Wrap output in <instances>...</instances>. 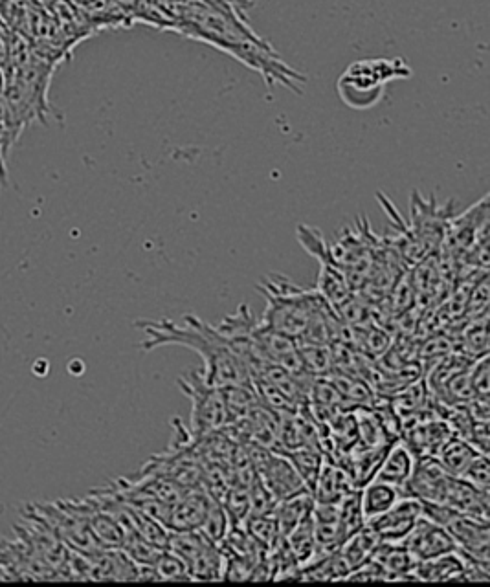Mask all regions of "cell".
<instances>
[{
	"mask_svg": "<svg viewBox=\"0 0 490 587\" xmlns=\"http://www.w3.org/2000/svg\"><path fill=\"white\" fill-rule=\"evenodd\" d=\"M162 15L166 30L190 37L235 57L256 70L267 85H283L301 94L307 78L290 68L263 37L252 30L246 15L223 10L202 0H151Z\"/></svg>",
	"mask_w": 490,
	"mask_h": 587,
	"instance_id": "1",
	"label": "cell"
},
{
	"mask_svg": "<svg viewBox=\"0 0 490 587\" xmlns=\"http://www.w3.org/2000/svg\"><path fill=\"white\" fill-rule=\"evenodd\" d=\"M147 340L140 344V349L153 351L164 345H182L199 353L204 362L202 375L215 386H232L252 382L250 367L241 356L237 355L234 347L219 333L217 327L202 322L197 316H184L182 323L171 320L160 322H136Z\"/></svg>",
	"mask_w": 490,
	"mask_h": 587,
	"instance_id": "2",
	"label": "cell"
},
{
	"mask_svg": "<svg viewBox=\"0 0 490 587\" xmlns=\"http://www.w3.org/2000/svg\"><path fill=\"white\" fill-rule=\"evenodd\" d=\"M257 288L268 301L267 312L261 323L294 340H301L314 316L325 305H329L318 290L300 288L285 276L267 277Z\"/></svg>",
	"mask_w": 490,
	"mask_h": 587,
	"instance_id": "3",
	"label": "cell"
},
{
	"mask_svg": "<svg viewBox=\"0 0 490 587\" xmlns=\"http://www.w3.org/2000/svg\"><path fill=\"white\" fill-rule=\"evenodd\" d=\"M412 68L404 59H364L357 61L338 79L340 98L351 109H371L384 98L390 81L408 79Z\"/></svg>",
	"mask_w": 490,
	"mask_h": 587,
	"instance_id": "4",
	"label": "cell"
},
{
	"mask_svg": "<svg viewBox=\"0 0 490 587\" xmlns=\"http://www.w3.org/2000/svg\"><path fill=\"white\" fill-rule=\"evenodd\" d=\"M179 389L191 400V433L195 437L223 432L228 426V410L223 389L208 382L202 371H191L177 380Z\"/></svg>",
	"mask_w": 490,
	"mask_h": 587,
	"instance_id": "5",
	"label": "cell"
},
{
	"mask_svg": "<svg viewBox=\"0 0 490 587\" xmlns=\"http://www.w3.org/2000/svg\"><path fill=\"white\" fill-rule=\"evenodd\" d=\"M246 446L252 455L257 477L263 481V485L268 488V492L276 501L290 498L303 490H309L285 455L270 448L254 446V444H246Z\"/></svg>",
	"mask_w": 490,
	"mask_h": 587,
	"instance_id": "6",
	"label": "cell"
},
{
	"mask_svg": "<svg viewBox=\"0 0 490 587\" xmlns=\"http://www.w3.org/2000/svg\"><path fill=\"white\" fill-rule=\"evenodd\" d=\"M423 518V503L417 498L402 496L388 512L366 521L380 542H402L415 523Z\"/></svg>",
	"mask_w": 490,
	"mask_h": 587,
	"instance_id": "7",
	"label": "cell"
},
{
	"mask_svg": "<svg viewBox=\"0 0 490 587\" xmlns=\"http://www.w3.org/2000/svg\"><path fill=\"white\" fill-rule=\"evenodd\" d=\"M450 477L445 466L434 455L417 457L412 477L402 490V496L417 498L423 503H441Z\"/></svg>",
	"mask_w": 490,
	"mask_h": 587,
	"instance_id": "8",
	"label": "cell"
},
{
	"mask_svg": "<svg viewBox=\"0 0 490 587\" xmlns=\"http://www.w3.org/2000/svg\"><path fill=\"white\" fill-rule=\"evenodd\" d=\"M401 543L412 553L417 562L457 551L456 543L445 527L424 516L415 523V527Z\"/></svg>",
	"mask_w": 490,
	"mask_h": 587,
	"instance_id": "9",
	"label": "cell"
},
{
	"mask_svg": "<svg viewBox=\"0 0 490 587\" xmlns=\"http://www.w3.org/2000/svg\"><path fill=\"white\" fill-rule=\"evenodd\" d=\"M452 435L454 433L445 419L428 417L415 422L413 426L402 428L401 441L415 457H437Z\"/></svg>",
	"mask_w": 490,
	"mask_h": 587,
	"instance_id": "10",
	"label": "cell"
},
{
	"mask_svg": "<svg viewBox=\"0 0 490 587\" xmlns=\"http://www.w3.org/2000/svg\"><path fill=\"white\" fill-rule=\"evenodd\" d=\"M212 496L204 487L188 488L169 509V531H199L208 516Z\"/></svg>",
	"mask_w": 490,
	"mask_h": 587,
	"instance_id": "11",
	"label": "cell"
},
{
	"mask_svg": "<svg viewBox=\"0 0 490 587\" xmlns=\"http://www.w3.org/2000/svg\"><path fill=\"white\" fill-rule=\"evenodd\" d=\"M489 498L490 494L487 492H481L478 488L472 487L461 477L452 476L446 485L441 503H437V505H445L457 514L489 521Z\"/></svg>",
	"mask_w": 490,
	"mask_h": 587,
	"instance_id": "12",
	"label": "cell"
},
{
	"mask_svg": "<svg viewBox=\"0 0 490 587\" xmlns=\"http://www.w3.org/2000/svg\"><path fill=\"white\" fill-rule=\"evenodd\" d=\"M369 560L379 565L388 578V582L415 580L413 569L417 560L401 542H380L373 554L369 556Z\"/></svg>",
	"mask_w": 490,
	"mask_h": 587,
	"instance_id": "13",
	"label": "cell"
},
{
	"mask_svg": "<svg viewBox=\"0 0 490 587\" xmlns=\"http://www.w3.org/2000/svg\"><path fill=\"white\" fill-rule=\"evenodd\" d=\"M353 488L355 485L351 481V476L347 474L346 468L331 459H325L312 488V496L316 503L338 505Z\"/></svg>",
	"mask_w": 490,
	"mask_h": 587,
	"instance_id": "14",
	"label": "cell"
},
{
	"mask_svg": "<svg viewBox=\"0 0 490 587\" xmlns=\"http://www.w3.org/2000/svg\"><path fill=\"white\" fill-rule=\"evenodd\" d=\"M48 13L54 17L57 26L61 28L63 35L67 37L70 45L76 46L87 41L92 35L98 34L89 19L79 12L78 8L70 0H52L46 8Z\"/></svg>",
	"mask_w": 490,
	"mask_h": 587,
	"instance_id": "15",
	"label": "cell"
},
{
	"mask_svg": "<svg viewBox=\"0 0 490 587\" xmlns=\"http://www.w3.org/2000/svg\"><path fill=\"white\" fill-rule=\"evenodd\" d=\"M415 461H417V457L410 452V448L397 439L395 443L391 444L388 454L384 455L379 470L375 474V479L399 488L402 494L406 483L412 477Z\"/></svg>",
	"mask_w": 490,
	"mask_h": 587,
	"instance_id": "16",
	"label": "cell"
},
{
	"mask_svg": "<svg viewBox=\"0 0 490 587\" xmlns=\"http://www.w3.org/2000/svg\"><path fill=\"white\" fill-rule=\"evenodd\" d=\"M467 562L457 551L441 554L415 564L413 578L421 582H461Z\"/></svg>",
	"mask_w": 490,
	"mask_h": 587,
	"instance_id": "17",
	"label": "cell"
},
{
	"mask_svg": "<svg viewBox=\"0 0 490 587\" xmlns=\"http://www.w3.org/2000/svg\"><path fill=\"white\" fill-rule=\"evenodd\" d=\"M314 496L309 490L298 492L290 498L281 499L272 510L276 523H278L279 534L285 538L296 525L307 520L314 509Z\"/></svg>",
	"mask_w": 490,
	"mask_h": 587,
	"instance_id": "18",
	"label": "cell"
},
{
	"mask_svg": "<svg viewBox=\"0 0 490 587\" xmlns=\"http://www.w3.org/2000/svg\"><path fill=\"white\" fill-rule=\"evenodd\" d=\"M401 498L399 488L379 479H371L368 485L360 488V501H362V512L366 521L388 512Z\"/></svg>",
	"mask_w": 490,
	"mask_h": 587,
	"instance_id": "19",
	"label": "cell"
},
{
	"mask_svg": "<svg viewBox=\"0 0 490 587\" xmlns=\"http://www.w3.org/2000/svg\"><path fill=\"white\" fill-rule=\"evenodd\" d=\"M224 553L219 543L208 542L202 545L201 551L195 554L188 564L191 580L197 582H215L223 580Z\"/></svg>",
	"mask_w": 490,
	"mask_h": 587,
	"instance_id": "20",
	"label": "cell"
},
{
	"mask_svg": "<svg viewBox=\"0 0 490 587\" xmlns=\"http://www.w3.org/2000/svg\"><path fill=\"white\" fill-rule=\"evenodd\" d=\"M70 2L89 19L98 34L103 30L127 28L122 15L116 12L111 0H70Z\"/></svg>",
	"mask_w": 490,
	"mask_h": 587,
	"instance_id": "21",
	"label": "cell"
},
{
	"mask_svg": "<svg viewBox=\"0 0 490 587\" xmlns=\"http://www.w3.org/2000/svg\"><path fill=\"white\" fill-rule=\"evenodd\" d=\"M481 452H478L472 444L452 435L448 439V443L441 448V452L437 454V459L441 461V465L445 466L446 472L450 476L461 477L465 474L468 465L478 457Z\"/></svg>",
	"mask_w": 490,
	"mask_h": 587,
	"instance_id": "22",
	"label": "cell"
},
{
	"mask_svg": "<svg viewBox=\"0 0 490 587\" xmlns=\"http://www.w3.org/2000/svg\"><path fill=\"white\" fill-rule=\"evenodd\" d=\"M279 454H283L289 459L292 466L296 468V472L303 479L305 487L309 488V492L312 494V488H314V483H316L318 474L322 470L323 461H325L322 448H316V446H300V448L285 450V452H279Z\"/></svg>",
	"mask_w": 490,
	"mask_h": 587,
	"instance_id": "23",
	"label": "cell"
},
{
	"mask_svg": "<svg viewBox=\"0 0 490 587\" xmlns=\"http://www.w3.org/2000/svg\"><path fill=\"white\" fill-rule=\"evenodd\" d=\"M379 543L380 540L375 536V532L364 525L357 534H353L349 540L340 545V554L346 560L347 567L355 571L357 567L368 562L369 556L373 554Z\"/></svg>",
	"mask_w": 490,
	"mask_h": 587,
	"instance_id": "24",
	"label": "cell"
},
{
	"mask_svg": "<svg viewBox=\"0 0 490 587\" xmlns=\"http://www.w3.org/2000/svg\"><path fill=\"white\" fill-rule=\"evenodd\" d=\"M338 525H340V542L342 543L349 540L353 534H357L366 525V518L362 512V501H360V488H353L338 503Z\"/></svg>",
	"mask_w": 490,
	"mask_h": 587,
	"instance_id": "25",
	"label": "cell"
},
{
	"mask_svg": "<svg viewBox=\"0 0 490 587\" xmlns=\"http://www.w3.org/2000/svg\"><path fill=\"white\" fill-rule=\"evenodd\" d=\"M461 355L470 360L489 355V314L476 316L461 333Z\"/></svg>",
	"mask_w": 490,
	"mask_h": 587,
	"instance_id": "26",
	"label": "cell"
},
{
	"mask_svg": "<svg viewBox=\"0 0 490 587\" xmlns=\"http://www.w3.org/2000/svg\"><path fill=\"white\" fill-rule=\"evenodd\" d=\"M155 567L156 576L162 582H190L191 576L188 565L180 558L179 554L171 553L164 549L158 556Z\"/></svg>",
	"mask_w": 490,
	"mask_h": 587,
	"instance_id": "27",
	"label": "cell"
},
{
	"mask_svg": "<svg viewBox=\"0 0 490 587\" xmlns=\"http://www.w3.org/2000/svg\"><path fill=\"white\" fill-rule=\"evenodd\" d=\"M199 531H201L206 538H210L212 542H223L224 538H226V534L230 531V520H228V514H226V510H224L223 501L212 499V505H210V510H208V516H206V520L202 523V527Z\"/></svg>",
	"mask_w": 490,
	"mask_h": 587,
	"instance_id": "28",
	"label": "cell"
},
{
	"mask_svg": "<svg viewBox=\"0 0 490 587\" xmlns=\"http://www.w3.org/2000/svg\"><path fill=\"white\" fill-rule=\"evenodd\" d=\"M116 12L122 15L125 26L131 28L136 23L151 26V6L149 0H111Z\"/></svg>",
	"mask_w": 490,
	"mask_h": 587,
	"instance_id": "29",
	"label": "cell"
},
{
	"mask_svg": "<svg viewBox=\"0 0 490 587\" xmlns=\"http://www.w3.org/2000/svg\"><path fill=\"white\" fill-rule=\"evenodd\" d=\"M468 382L476 400H489V355L479 356L467 369ZM472 399V400H474Z\"/></svg>",
	"mask_w": 490,
	"mask_h": 587,
	"instance_id": "30",
	"label": "cell"
},
{
	"mask_svg": "<svg viewBox=\"0 0 490 587\" xmlns=\"http://www.w3.org/2000/svg\"><path fill=\"white\" fill-rule=\"evenodd\" d=\"M472 487L478 488L481 492L490 494V465L489 454H479L470 465H468L465 474L461 476Z\"/></svg>",
	"mask_w": 490,
	"mask_h": 587,
	"instance_id": "31",
	"label": "cell"
},
{
	"mask_svg": "<svg viewBox=\"0 0 490 587\" xmlns=\"http://www.w3.org/2000/svg\"><path fill=\"white\" fill-rule=\"evenodd\" d=\"M487 307H489V283H487V274H483L472 290V294L467 298L468 316L472 318L481 316L487 312Z\"/></svg>",
	"mask_w": 490,
	"mask_h": 587,
	"instance_id": "32",
	"label": "cell"
},
{
	"mask_svg": "<svg viewBox=\"0 0 490 587\" xmlns=\"http://www.w3.org/2000/svg\"><path fill=\"white\" fill-rule=\"evenodd\" d=\"M10 153V147L6 144L4 136L0 133V186L6 182V156Z\"/></svg>",
	"mask_w": 490,
	"mask_h": 587,
	"instance_id": "33",
	"label": "cell"
}]
</instances>
